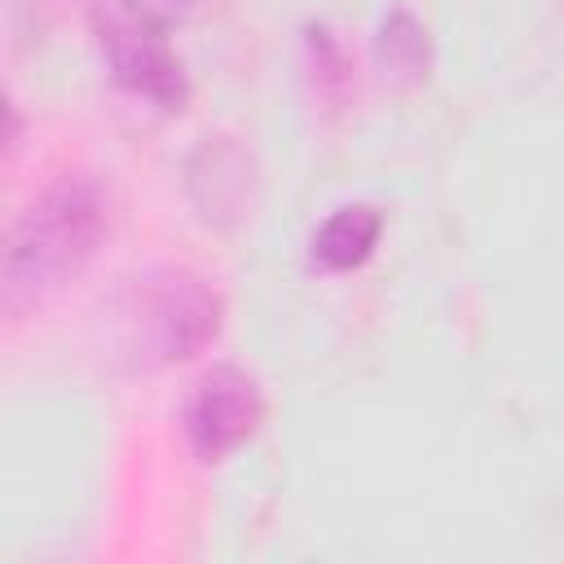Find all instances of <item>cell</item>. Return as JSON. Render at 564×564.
Listing matches in <instances>:
<instances>
[{
	"mask_svg": "<svg viewBox=\"0 0 564 564\" xmlns=\"http://www.w3.org/2000/svg\"><path fill=\"white\" fill-rule=\"evenodd\" d=\"M110 234V198L101 181L75 172L57 176L40 198H31L0 251V308L4 317H26L31 308L48 304L66 282H75L97 247Z\"/></svg>",
	"mask_w": 564,
	"mask_h": 564,
	"instance_id": "6da1fadb",
	"label": "cell"
},
{
	"mask_svg": "<svg viewBox=\"0 0 564 564\" xmlns=\"http://www.w3.org/2000/svg\"><path fill=\"white\" fill-rule=\"evenodd\" d=\"M115 317L137 366H181L220 339L225 300L189 269H150L119 291Z\"/></svg>",
	"mask_w": 564,
	"mask_h": 564,
	"instance_id": "7a4b0ae2",
	"label": "cell"
},
{
	"mask_svg": "<svg viewBox=\"0 0 564 564\" xmlns=\"http://www.w3.org/2000/svg\"><path fill=\"white\" fill-rule=\"evenodd\" d=\"M185 13V0H93L88 22L101 62L119 88L176 115L189 101V75L167 31Z\"/></svg>",
	"mask_w": 564,
	"mask_h": 564,
	"instance_id": "3957f363",
	"label": "cell"
},
{
	"mask_svg": "<svg viewBox=\"0 0 564 564\" xmlns=\"http://www.w3.org/2000/svg\"><path fill=\"white\" fill-rule=\"evenodd\" d=\"M264 410L269 405H264V392H260L256 375H247L242 366H229V361L212 366L194 383V392L185 401V419H181L194 458L198 463L229 458L238 445H247L260 432Z\"/></svg>",
	"mask_w": 564,
	"mask_h": 564,
	"instance_id": "277c9868",
	"label": "cell"
},
{
	"mask_svg": "<svg viewBox=\"0 0 564 564\" xmlns=\"http://www.w3.org/2000/svg\"><path fill=\"white\" fill-rule=\"evenodd\" d=\"M185 194L203 225L234 229L256 198V159L238 137H203L185 159Z\"/></svg>",
	"mask_w": 564,
	"mask_h": 564,
	"instance_id": "5b68a950",
	"label": "cell"
},
{
	"mask_svg": "<svg viewBox=\"0 0 564 564\" xmlns=\"http://www.w3.org/2000/svg\"><path fill=\"white\" fill-rule=\"evenodd\" d=\"M383 234V216L370 203H344L335 207L308 238V264L322 273H348L357 264H366L379 247Z\"/></svg>",
	"mask_w": 564,
	"mask_h": 564,
	"instance_id": "8992f818",
	"label": "cell"
},
{
	"mask_svg": "<svg viewBox=\"0 0 564 564\" xmlns=\"http://www.w3.org/2000/svg\"><path fill=\"white\" fill-rule=\"evenodd\" d=\"M375 66L388 84L414 88L432 70V35L410 9H392L375 31Z\"/></svg>",
	"mask_w": 564,
	"mask_h": 564,
	"instance_id": "52a82bcc",
	"label": "cell"
},
{
	"mask_svg": "<svg viewBox=\"0 0 564 564\" xmlns=\"http://www.w3.org/2000/svg\"><path fill=\"white\" fill-rule=\"evenodd\" d=\"M304 48H308V66H313V79H317V97L339 106L352 88V66L339 48V40L326 31V26H308L304 31Z\"/></svg>",
	"mask_w": 564,
	"mask_h": 564,
	"instance_id": "ba28073f",
	"label": "cell"
}]
</instances>
